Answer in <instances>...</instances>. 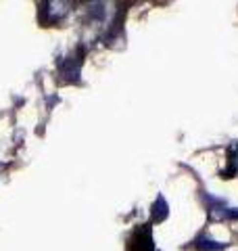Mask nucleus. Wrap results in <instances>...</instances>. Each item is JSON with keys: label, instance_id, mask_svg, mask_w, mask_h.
<instances>
[{"label": "nucleus", "instance_id": "1", "mask_svg": "<svg viewBox=\"0 0 238 251\" xmlns=\"http://www.w3.org/2000/svg\"><path fill=\"white\" fill-rule=\"evenodd\" d=\"M71 9V2L67 0H48V2H44V21L46 23H57L61 21L63 17H67V13Z\"/></svg>", "mask_w": 238, "mask_h": 251}, {"label": "nucleus", "instance_id": "2", "mask_svg": "<svg viewBox=\"0 0 238 251\" xmlns=\"http://www.w3.org/2000/svg\"><path fill=\"white\" fill-rule=\"evenodd\" d=\"M130 249H132V251H155L153 234H150L148 226H140V228L134 232L132 243H130Z\"/></svg>", "mask_w": 238, "mask_h": 251}]
</instances>
